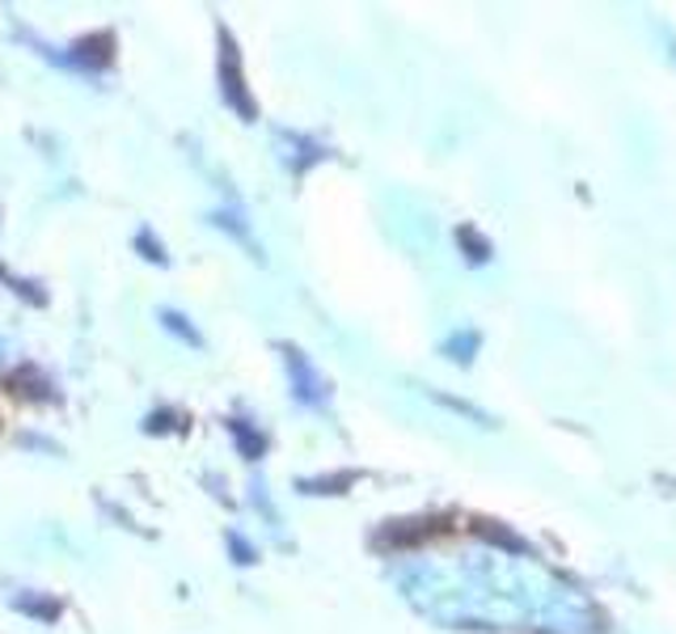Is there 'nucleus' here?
Returning <instances> with one entry per match:
<instances>
[{"label": "nucleus", "mask_w": 676, "mask_h": 634, "mask_svg": "<svg viewBox=\"0 0 676 634\" xmlns=\"http://www.w3.org/2000/svg\"><path fill=\"white\" fill-rule=\"evenodd\" d=\"M221 98H225L228 111H237L246 123L258 119V102L249 98L246 69H242V51H237L233 30H225V25H221Z\"/></svg>", "instance_id": "f257e3e1"}, {"label": "nucleus", "mask_w": 676, "mask_h": 634, "mask_svg": "<svg viewBox=\"0 0 676 634\" xmlns=\"http://www.w3.org/2000/svg\"><path fill=\"white\" fill-rule=\"evenodd\" d=\"M284 351V364H288V386H293V398L300 407H326V398H330V386H326V377L317 372V364L293 347V342H284L279 347Z\"/></svg>", "instance_id": "f03ea898"}, {"label": "nucleus", "mask_w": 676, "mask_h": 634, "mask_svg": "<svg viewBox=\"0 0 676 634\" xmlns=\"http://www.w3.org/2000/svg\"><path fill=\"white\" fill-rule=\"evenodd\" d=\"M68 69H81V72H102L114 64V34L111 30H98L90 39H76L72 51L64 55Z\"/></svg>", "instance_id": "7ed1b4c3"}, {"label": "nucleus", "mask_w": 676, "mask_h": 634, "mask_svg": "<svg viewBox=\"0 0 676 634\" xmlns=\"http://www.w3.org/2000/svg\"><path fill=\"white\" fill-rule=\"evenodd\" d=\"M275 144H279V157L284 165L293 170V174H305V170H314L317 161L326 157V149L317 144V140H305V136H288V132H275Z\"/></svg>", "instance_id": "20e7f679"}, {"label": "nucleus", "mask_w": 676, "mask_h": 634, "mask_svg": "<svg viewBox=\"0 0 676 634\" xmlns=\"http://www.w3.org/2000/svg\"><path fill=\"white\" fill-rule=\"evenodd\" d=\"M9 389H13L18 398H30V402H51V398H55L51 377H47L43 368H34V364H22L18 372H9Z\"/></svg>", "instance_id": "39448f33"}, {"label": "nucleus", "mask_w": 676, "mask_h": 634, "mask_svg": "<svg viewBox=\"0 0 676 634\" xmlns=\"http://www.w3.org/2000/svg\"><path fill=\"white\" fill-rule=\"evenodd\" d=\"M228 436L237 440V453L246 457V461H258V457L267 453V436L254 428L249 419H242V415H233V419H225Z\"/></svg>", "instance_id": "423d86ee"}, {"label": "nucleus", "mask_w": 676, "mask_h": 634, "mask_svg": "<svg viewBox=\"0 0 676 634\" xmlns=\"http://www.w3.org/2000/svg\"><path fill=\"white\" fill-rule=\"evenodd\" d=\"M157 321H161V330H170L178 342H186V347L203 351V335L195 330V321H191L186 314H178V309H157Z\"/></svg>", "instance_id": "0eeeda50"}, {"label": "nucleus", "mask_w": 676, "mask_h": 634, "mask_svg": "<svg viewBox=\"0 0 676 634\" xmlns=\"http://www.w3.org/2000/svg\"><path fill=\"white\" fill-rule=\"evenodd\" d=\"M351 482H356V474H351V470H338V474L300 478V482H296V491H300V495H342Z\"/></svg>", "instance_id": "6e6552de"}, {"label": "nucleus", "mask_w": 676, "mask_h": 634, "mask_svg": "<svg viewBox=\"0 0 676 634\" xmlns=\"http://www.w3.org/2000/svg\"><path fill=\"white\" fill-rule=\"evenodd\" d=\"M207 221H212V225H216V228H228V233H233L237 242H246V246L254 249V258H263V249H258V246H254V242H249V225H246V216H242L237 207H221V212H212Z\"/></svg>", "instance_id": "1a4fd4ad"}, {"label": "nucleus", "mask_w": 676, "mask_h": 634, "mask_svg": "<svg viewBox=\"0 0 676 634\" xmlns=\"http://www.w3.org/2000/svg\"><path fill=\"white\" fill-rule=\"evenodd\" d=\"M13 605H18L22 613H34L39 622H55V617H60V605H55V601H43V596H34V592L13 596Z\"/></svg>", "instance_id": "9d476101"}, {"label": "nucleus", "mask_w": 676, "mask_h": 634, "mask_svg": "<svg viewBox=\"0 0 676 634\" xmlns=\"http://www.w3.org/2000/svg\"><path fill=\"white\" fill-rule=\"evenodd\" d=\"M457 242H461V249H465V258H470V263H486V258H491V246H486V242H482V233H473L470 225L457 228Z\"/></svg>", "instance_id": "9b49d317"}, {"label": "nucleus", "mask_w": 676, "mask_h": 634, "mask_svg": "<svg viewBox=\"0 0 676 634\" xmlns=\"http://www.w3.org/2000/svg\"><path fill=\"white\" fill-rule=\"evenodd\" d=\"M0 279H4V284H9V288H13L18 296H25L30 305H47V293L39 288V284H34V279H18V275H9L4 267H0Z\"/></svg>", "instance_id": "f8f14e48"}, {"label": "nucleus", "mask_w": 676, "mask_h": 634, "mask_svg": "<svg viewBox=\"0 0 676 634\" xmlns=\"http://www.w3.org/2000/svg\"><path fill=\"white\" fill-rule=\"evenodd\" d=\"M473 347H478V335H473V330H465V335H452V339L444 342V356H449V360H457V364H470Z\"/></svg>", "instance_id": "ddd939ff"}, {"label": "nucleus", "mask_w": 676, "mask_h": 634, "mask_svg": "<svg viewBox=\"0 0 676 634\" xmlns=\"http://www.w3.org/2000/svg\"><path fill=\"white\" fill-rule=\"evenodd\" d=\"M135 249L148 258V263H157V267H165L170 258H165V246L161 242H153V228H140V237H135Z\"/></svg>", "instance_id": "4468645a"}, {"label": "nucleus", "mask_w": 676, "mask_h": 634, "mask_svg": "<svg viewBox=\"0 0 676 634\" xmlns=\"http://www.w3.org/2000/svg\"><path fill=\"white\" fill-rule=\"evenodd\" d=\"M228 550H233V563H237V566L258 563V550H254V545H249L242 533H233V529H228Z\"/></svg>", "instance_id": "2eb2a0df"}, {"label": "nucleus", "mask_w": 676, "mask_h": 634, "mask_svg": "<svg viewBox=\"0 0 676 634\" xmlns=\"http://www.w3.org/2000/svg\"><path fill=\"white\" fill-rule=\"evenodd\" d=\"M174 428H178V415L174 410H153L144 419V431H174Z\"/></svg>", "instance_id": "dca6fc26"}, {"label": "nucleus", "mask_w": 676, "mask_h": 634, "mask_svg": "<svg viewBox=\"0 0 676 634\" xmlns=\"http://www.w3.org/2000/svg\"><path fill=\"white\" fill-rule=\"evenodd\" d=\"M249 491H254V508H263V512H267V521L279 524V517H275V508H270V499H267V487H263V482H254Z\"/></svg>", "instance_id": "f3484780"}, {"label": "nucleus", "mask_w": 676, "mask_h": 634, "mask_svg": "<svg viewBox=\"0 0 676 634\" xmlns=\"http://www.w3.org/2000/svg\"><path fill=\"white\" fill-rule=\"evenodd\" d=\"M668 55H673V64H676V39H673V43H668Z\"/></svg>", "instance_id": "a211bd4d"}]
</instances>
